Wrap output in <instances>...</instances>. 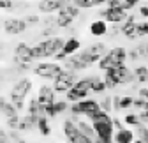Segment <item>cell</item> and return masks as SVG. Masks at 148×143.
<instances>
[{"instance_id": "6da1fadb", "label": "cell", "mask_w": 148, "mask_h": 143, "mask_svg": "<svg viewBox=\"0 0 148 143\" xmlns=\"http://www.w3.org/2000/svg\"><path fill=\"white\" fill-rule=\"evenodd\" d=\"M65 39L58 37V35H53V37H46L44 41L37 43L35 46H32V55H34V60L37 58H49V57H55L57 53L62 50Z\"/></svg>"}, {"instance_id": "7a4b0ae2", "label": "cell", "mask_w": 148, "mask_h": 143, "mask_svg": "<svg viewBox=\"0 0 148 143\" xmlns=\"http://www.w3.org/2000/svg\"><path fill=\"white\" fill-rule=\"evenodd\" d=\"M106 88H115L118 85H127L134 81V73L132 69H129L127 65H120L116 69L104 71V78H102Z\"/></svg>"}, {"instance_id": "3957f363", "label": "cell", "mask_w": 148, "mask_h": 143, "mask_svg": "<svg viewBox=\"0 0 148 143\" xmlns=\"http://www.w3.org/2000/svg\"><path fill=\"white\" fill-rule=\"evenodd\" d=\"M125 60H127V50L122 46H116V48H111L109 51H106V55L97 64L101 71H111L120 65H125Z\"/></svg>"}, {"instance_id": "277c9868", "label": "cell", "mask_w": 148, "mask_h": 143, "mask_svg": "<svg viewBox=\"0 0 148 143\" xmlns=\"http://www.w3.org/2000/svg\"><path fill=\"white\" fill-rule=\"evenodd\" d=\"M32 90V81L28 78H20L11 88V94H9V101L14 104L16 110H23L25 106V99Z\"/></svg>"}, {"instance_id": "5b68a950", "label": "cell", "mask_w": 148, "mask_h": 143, "mask_svg": "<svg viewBox=\"0 0 148 143\" xmlns=\"http://www.w3.org/2000/svg\"><path fill=\"white\" fill-rule=\"evenodd\" d=\"M92 81H94V78L88 76V78H83V80H78L76 83L72 85L71 90L65 92V97L67 101H81V99H86L88 94L92 92Z\"/></svg>"}, {"instance_id": "8992f818", "label": "cell", "mask_w": 148, "mask_h": 143, "mask_svg": "<svg viewBox=\"0 0 148 143\" xmlns=\"http://www.w3.org/2000/svg\"><path fill=\"white\" fill-rule=\"evenodd\" d=\"M106 51H108V50H106V44H104V43H95L94 46L83 50L79 55H78V58H79L83 64H86V65L90 67V65L97 64V62L106 55Z\"/></svg>"}, {"instance_id": "52a82bcc", "label": "cell", "mask_w": 148, "mask_h": 143, "mask_svg": "<svg viewBox=\"0 0 148 143\" xmlns=\"http://www.w3.org/2000/svg\"><path fill=\"white\" fill-rule=\"evenodd\" d=\"M34 62V55H32V46H28L27 43H18L14 48V64L18 65V69H28Z\"/></svg>"}, {"instance_id": "ba28073f", "label": "cell", "mask_w": 148, "mask_h": 143, "mask_svg": "<svg viewBox=\"0 0 148 143\" xmlns=\"http://www.w3.org/2000/svg\"><path fill=\"white\" fill-rule=\"evenodd\" d=\"M76 74L72 73V71H65L62 69V73L53 80V90L55 92H60V94H65L67 90H71L72 85L76 83Z\"/></svg>"}, {"instance_id": "9c48e42d", "label": "cell", "mask_w": 148, "mask_h": 143, "mask_svg": "<svg viewBox=\"0 0 148 143\" xmlns=\"http://www.w3.org/2000/svg\"><path fill=\"white\" fill-rule=\"evenodd\" d=\"M60 73H62V65L57 62H41L34 67V74L44 80H55Z\"/></svg>"}, {"instance_id": "30bf717a", "label": "cell", "mask_w": 148, "mask_h": 143, "mask_svg": "<svg viewBox=\"0 0 148 143\" xmlns=\"http://www.w3.org/2000/svg\"><path fill=\"white\" fill-rule=\"evenodd\" d=\"M79 16V9H76L74 6H64L60 11H58V16H57V27H62V28H69L72 25V21H76V18Z\"/></svg>"}, {"instance_id": "8fae6325", "label": "cell", "mask_w": 148, "mask_h": 143, "mask_svg": "<svg viewBox=\"0 0 148 143\" xmlns=\"http://www.w3.org/2000/svg\"><path fill=\"white\" fill-rule=\"evenodd\" d=\"M62 127H64V134H65V138H67L71 143H94L88 136H85V134L76 127V124H74L72 120H65Z\"/></svg>"}, {"instance_id": "7c38bea8", "label": "cell", "mask_w": 148, "mask_h": 143, "mask_svg": "<svg viewBox=\"0 0 148 143\" xmlns=\"http://www.w3.org/2000/svg\"><path fill=\"white\" fill-rule=\"evenodd\" d=\"M97 110H101V108H99V101H95V99H81L71 106V111L74 115H90Z\"/></svg>"}, {"instance_id": "4fadbf2b", "label": "cell", "mask_w": 148, "mask_h": 143, "mask_svg": "<svg viewBox=\"0 0 148 143\" xmlns=\"http://www.w3.org/2000/svg\"><path fill=\"white\" fill-rule=\"evenodd\" d=\"M99 16H101V20H104L106 23H111V25H120V23H123L125 21V18L129 16L125 11H122V9H115V7H106V9H102L101 12H99Z\"/></svg>"}, {"instance_id": "5bb4252c", "label": "cell", "mask_w": 148, "mask_h": 143, "mask_svg": "<svg viewBox=\"0 0 148 143\" xmlns=\"http://www.w3.org/2000/svg\"><path fill=\"white\" fill-rule=\"evenodd\" d=\"M27 21L21 18H5L4 20V32L7 35H20L27 30Z\"/></svg>"}, {"instance_id": "9a60e30c", "label": "cell", "mask_w": 148, "mask_h": 143, "mask_svg": "<svg viewBox=\"0 0 148 143\" xmlns=\"http://www.w3.org/2000/svg\"><path fill=\"white\" fill-rule=\"evenodd\" d=\"M79 46H81V43H79V39H76V37H69V39H65L62 50L57 53V55H55V60L60 62V60H65L67 57H72L74 53L79 50Z\"/></svg>"}, {"instance_id": "2e32d148", "label": "cell", "mask_w": 148, "mask_h": 143, "mask_svg": "<svg viewBox=\"0 0 148 143\" xmlns=\"http://www.w3.org/2000/svg\"><path fill=\"white\" fill-rule=\"evenodd\" d=\"M136 25H138L136 18H134V16H127V18H125V21H123V23H122V27H120L122 35H125V37H127V39H131V41L139 39V37H138Z\"/></svg>"}, {"instance_id": "e0dca14e", "label": "cell", "mask_w": 148, "mask_h": 143, "mask_svg": "<svg viewBox=\"0 0 148 143\" xmlns=\"http://www.w3.org/2000/svg\"><path fill=\"white\" fill-rule=\"evenodd\" d=\"M55 94H57V92L53 90V87L42 85V87L39 88V92H37L35 99H37V102H39L42 108H44V106H49V104L55 102Z\"/></svg>"}, {"instance_id": "ac0fdd59", "label": "cell", "mask_w": 148, "mask_h": 143, "mask_svg": "<svg viewBox=\"0 0 148 143\" xmlns=\"http://www.w3.org/2000/svg\"><path fill=\"white\" fill-rule=\"evenodd\" d=\"M67 108H69L67 101H55L53 104H49V106H44L42 110H44V117H48V118H53V117H57V115L64 113Z\"/></svg>"}, {"instance_id": "d6986e66", "label": "cell", "mask_w": 148, "mask_h": 143, "mask_svg": "<svg viewBox=\"0 0 148 143\" xmlns=\"http://www.w3.org/2000/svg\"><path fill=\"white\" fill-rule=\"evenodd\" d=\"M111 99H113V111H122L127 108H132V102H134V97H131V96H115Z\"/></svg>"}, {"instance_id": "ffe728a7", "label": "cell", "mask_w": 148, "mask_h": 143, "mask_svg": "<svg viewBox=\"0 0 148 143\" xmlns=\"http://www.w3.org/2000/svg\"><path fill=\"white\" fill-rule=\"evenodd\" d=\"M64 6L58 2V0H39L37 4V9L41 12H46V14H51V12H58Z\"/></svg>"}, {"instance_id": "44dd1931", "label": "cell", "mask_w": 148, "mask_h": 143, "mask_svg": "<svg viewBox=\"0 0 148 143\" xmlns=\"http://www.w3.org/2000/svg\"><path fill=\"white\" fill-rule=\"evenodd\" d=\"M132 108L136 110L134 115L141 120V124H146L148 122V102L146 101H141V99H134Z\"/></svg>"}, {"instance_id": "7402d4cb", "label": "cell", "mask_w": 148, "mask_h": 143, "mask_svg": "<svg viewBox=\"0 0 148 143\" xmlns=\"http://www.w3.org/2000/svg\"><path fill=\"white\" fill-rule=\"evenodd\" d=\"M108 32H109V27L104 20H94L90 23V34L95 35V37H102Z\"/></svg>"}, {"instance_id": "603a6c76", "label": "cell", "mask_w": 148, "mask_h": 143, "mask_svg": "<svg viewBox=\"0 0 148 143\" xmlns=\"http://www.w3.org/2000/svg\"><path fill=\"white\" fill-rule=\"evenodd\" d=\"M148 57V53H146V43H139L136 44L131 51H127V58H131V60H141V58H146Z\"/></svg>"}, {"instance_id": "cb8c5ba5", "label": "cell", "mask_w": 148, "mask_h": 143, "mask_svg": "<svg viewBox=\"0 0 148 143\" xmlns=\"http://www.w3.org/2000/svg\"><path fill=\"white\" fill-rule=\"evenodd\" d=\"M108 7H115V9H122V11H129V9H134L136 7V0H108Z\"/></svg>"}, {"instance_id": "d4e9b609", "label": "cell", "mask_w": 148, "mask_h": 143, "mask_svg": "<svg viewBox=\"0 0 148 143\" xmlns=\"http://www.w3.org/2000/svg\"><path fill=\"white\" fill-rule=\"evenodd\" d=\"M113 141L115 143H132L134 141V133L131 129H122V131H116V134H113Z\"/></svg>"}, {"instance_id": "484cf974", "label": "cell", "mask_w": 148, "mask_h": 143, "mask_svg": "<svg viewBox=\"0 0 148 143\" xmlns=\"http://www.w3.org/2000/svg\"><path fill=\"white\" fill-rule=\"evenodd\" d=\"M64 62H65L67 71H72V73H78V71H83V69H86V67H88V65H86V64H83L78 57H67Z\"/></svg>"}, {"instance_id": "4316f807", "label": "cell", "mask_w": 148, "mask_h": 143, "mask_svg": "<svg viewBox=\"0 0 148 143\" xmlns=\"http://www.w3.org/2000/svg\"><path fill=\"white\" fill-rule=\"evenodd\" d=\"M0 111H2V115H5V118L18 115V110L14 108V104L11 101H7L5 97H0Z\"/></svg>"}, {"instance_id": "83f0119b", "label": "cell", "mask_w": 148, "mask_h": 143, "mask_svg": "<svg viewBox=\"0 0 148 143\" xmlns=\"http://www.w3.org/2000/svg\"><path fill=\"white\" fill-rule=\"evenodd\" d=\"M35 124H37V120H35L34 117H30V115H23V117H20L18 131H20V133H23V131H32V129L35 127Z\"/></svg>"}, {"instance_id": "f1b7e54d", "label": "cell", "mask_w": 148, "mask_h": 143, "mask_svg": "<svg viewBox=\"0 0 148 143\" xmlns=\"http://www.w3.org/2000/svg\"><path fill=\"white\" fill-rule=\"evenodd\" d=\"M28 115H30V117H34L35 120L39 118V117H42V115H44L42 106L37 102V99H35V97H32V99H30V102H28Z\"/></svg>"}, {"instance_id": "f546056e", "label": "cell", "mask_w": 148, "mask_h": 143, "mask_svg": "<svg viewBox=\"0 0 148 143\" xmlns=\"http://www.w3.org/2000/svg\"><path fill=\"white\" fill-rule=\"evenodd\" d=\"M35 127L39 129V133H41L42 136H49V134H51V126H49V120H48V117H44V115L37 118Z\"/></svg>"}, {"instance_id": "4dcf8cb0", "label": "cell", "mask_w": 148, "mask_h": 143, "mask_svg": "<svg viewBox=\"0 0 148 143\" xmlns=\"http://www.w3.org/2000/svg\"><path fill=\"white\" fill-rule=\"evenodd\" d=\"M132 73H134V81H138V83H146V78H148V67H146V65H138Z\"/></svg>"}, {"instance_id": "1f68e13d", "label": "cell", "mask_w": 148, "mask_h": 143, "mask_svg": "<svg viewBox=\"0 0 148 143\" xmlns=\"http://www.w3.org/2000/svg\"><path fill=\"white\" fill-rule=\"evenodd\" d=\"M104 90H106L104 81H102L101 78L94 76V81H92V92H94V94H101V92H104Z\"/></svg>"}, {"instance_id": "d6a6232c", "label": "cell", "mask_w": 148, "mask_h": 143, "mask_svg": "<svg viewBox=\"0 0 148 143\" xmlns=\"http://www.w3.org/2000/svg\"><path fill=\"white\" fill-rule=\"evenodd\" d=\"M99 108L102 111H106V113H111V111H113V99H111V97H104L99 102Z\"/></svg>"}, {"instance_id": "836d02e7", "label": "cell", "mask_w": 148, "mask_h": 143, "mask_svg": "<svg viewBox=\"0 0 148 143\" xmlns=\"http://www.w3.org/2000/svg\"><path fill=\"white\" fill-rule=\"evenodd\" d=\"M71 6H74L76 9H92V7H94L92 0H72Z\"/></svg>"}, {"instance_id": "e575fe53", "label": "cell", "mask_w": 148, "mask_h": 143, "mask_svg": "<svg viewBox=\"0 0 148 143\" xmlns=\"http://www.w3.org/2000/svg\"><path fill=\"white\" fill-rule=\"evenodd\" d=\"M136 30H138V37H145V35H148V20L146 21H138L136 25Z\"/></svg>"}, {"instance_id": "d590c367", "label": "cell", "mask_w": 148, "mask_h": 143, "mask_svg": "<svg viewBox=\"0 0 148 143\" xmlns=\"http://www.w3.org/2000/svg\"><path fill=\"white\" fill-rule=\"evenodd\" d=\"M125 124L127 126H141V120L134 115V113H129V115H125Z\"/></svg>"}, {"instance_id": "8d00e7d4", "label": "cell", "mask_w": 148, "mask_h": 143, "mask_svg": "<svg viewBox=\"0 0 148 143\" xmlns=\"http://www.w3.org/2000/svg\"><path fill=\"white\" fill-rule=\"evenodd\" d=\"M18 124H20V115L9 117V118H7V127H9L11 131H18Z\"/></svg>"}, {"instance_id": "74e56055", "label": "cell", "mask_w": 148, "mask_h": 143, "mask_svg": "<svg viewBox=\"0 0 148 143\" xmlns=\"http://www.w3.org/2000/svg\"><path fill=\"white\" fill-rule=\"evenodd\" d=\"M138 131H139V140H143L145 143H148V127L145 126V124H141V126H138Z\"/></svg>"}, {"instance_id": "f35d334b", "label": "cell", "mask_w": 148, "mask_h": 143, "mask_svg": "<svg viewBox=\"0 0 148 143\" xmlns=\"http://www.w3.org/2000/svg\"><path fill=\"white\" fill-rule=\"evenodd\" d=\"M12 7H14V2H12V0H0V9L7 11V9H12Z\"/></svg>"}, {"instance_id": "ab89813d", "label": "cell", "mask_w": 148, "mask_h": 143, "mask_svg": "<svg viewBox=\"0 0 148 143\" xmlns=\"http://www.w3.org/2000/svg\"><path fill=\"white\" fill-rule=\"evenodd\" d=\"M138 94H139V99L141 101H146L148 102V87H141Z\"/></svg>"}, {"instance_id": "60d3db41", "label": "cell", "mask_w": 148, "mask_h": 143, "mask_svg": "<svg viewBox=\"0 0 148 143\" xmlns=\"http://www.w3.org/2000/svg\"><path fill=\"white\" fill-rule=\"evenodd\" d=\"M25 21H27V25H28V23H39V16H34V14H30L28 18H25Z\"/></svg>"}, {"instance_id": "b9f144b4", "label": "cell", "mask_w": 148, "mask_h": 143, "mask_svg": "<svg viewBox=\"0 0 148 143\" xmlns=\"http://www.w3.org/2000/svg\"><path fill=\"white\" fill-rule=\"evenodd\" d=\"M9 141V136H7V133L4 131V129H0V143H7Z\"/></svg>"}, {"instance_id": "7bdbcfd3", "label": "cell", "mask_w": 148, "mask_h": 143, "mask_svg": "<svg viewBox=\"0 0 148 143\" xmlns=\"http://www.w3.org/2000/svg\"><path fill=\"white\" fill-rule=\"evenodd\" d=\"M139 14L148 20V6H141V7H139Z\"/></svg>"}, {"instance_id": "ee69618b", "label": "cell", "mask_w": 148, "mask_h": 143, "mask_svg": "<svg viewBox=\"0 0 148 143\" xmlns=\"http://www.w3.org/2000/svg\"><path fill=\"white\" fill-rule=\"evenodd\" d=\"M108 2V0H92V4H94V7H99V6H104Z\"/></svg>"}, {"instance_id": "f6af8a7d", "label": "cell", "mask_w": 148, "mask_h": 143, "mask_svg": "<svg viewBox=\"0 0 148 143\" xmlns=\"http://www.w3.org/2000/svg\"><path fill=\"white\" fill-rule=\"evenodd\" d=\"M58 2H60V4H62V6H69V4H71V2H72V0H58Z\"/></svg>"}, {"instance_id": "bcb514c9", "label": "cell", "mask_w": 148, "mask_h": 143, "mask_svg": "<svg viewBox=\"0 0 148 143\" xmlns=\"http://www.w3.org/2000/svg\"><path fill=\"white\" fill-rule=\"evenodd\" d=\"M132 143H145L143 140H136V141H132Z\"/></svg>"}, {"instance_id": "7dc6e473", "label": "cell", "mask_w": 148, "mask_h": 143, "mask_svg": "<svg viewBox=\"0 0 148 143\" xmlns=\"http://www.w3.org/2000/svg\"><path fill=\"white\" fill-rule=\"evenodd\" d=\"M136 2H143V0H136Z\"/></svg>"}, {"instance_id": "c3c4849f", "label": "cell", "mask_w": 148, "mask_h": 143, "mask_svg": "<svg viewBox=\"0 0 148 143\" xmlns=\"http://www.w3.org/2000/svg\"><path fill=\"white\" fill-rule=\"evenodd\" d=\"M146 83H148V78H146Z\"/></svg>"}]
</instances>
